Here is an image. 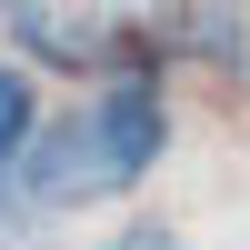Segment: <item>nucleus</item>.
<instances>
[{
	"label": "nucleus",
	"mask_w": 250,
	"mask_h": 250,
	"mask_svg": "<svg viewBox=\"0 0 250 250\" xmlns=\"http://www.w3.org/2000/svg\"><path fill=\"white\" fill-rule=\"evenodd\" d=\"M160 150H170V110H160V90L130 70V80H110L90 110L30 130L10 170H20V200H30V210H70V200H110V190H130V180H150Z\"/></svg>",
	"instance_id": "obj_1"
},
{
	"label": "nucleus",
	"mask_w": 250,
	"mask_h": 250,
	"mask_svg": "<svg viewBox=\"0 0 250 250\" xmlns=\"http://www.w3.org/2000/svg\"><path fill=\"white\" fill-rule=\"evenodd\" d=\"M0 180H10V170H0Z\"/></svg>",
	"instance_id": "obj_5"
},
{
	"label": "nucleus",
	"mask_w": 250,
	"mask_h": 250,
	"mask_svg": "<svg viewBox=\"0 0 250 250\" xmlns=\"http://www.w3.org/2000/svg\"><path fill=\"white\" fill-rule=\"evenodd\" d=\"M30 130H40V100H30V80L0 60V170L20 160V140H30Z\"/></svg>",
	"instance_id": "obj_2"
},
{
	"label": "nucleus",
	"mask_w": 250,
	"mask_h": 250,
	"mask_svg": "<svg viewBox=\"0 0 250 250\" xmlns=\"http://www.w3.org/2000/svg\"><path fill=\"white\" fill-rule=\"evenodd\" d=\"M110 250H180V240H170V230H120Z\"/></svg>",
	"instance_id": "obj_3"
},
{
	"label": "nucleus",
	"mask_w": 250,
	"mask_h": 250,
	"mask_svg": "<svg viewBox=\"0 0 250 250\" xmlns=\"http://www.w3.org/2000/svg\"><path fill=\"white\" fill-rule=\"evenodd\" d=\"M0 10H20V0H0Z\"/></svg>",
	"instance_id": "obj_4"
}]
</instances>
